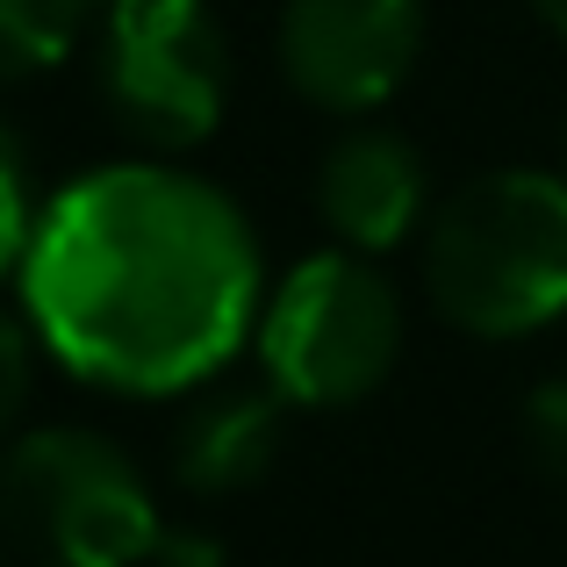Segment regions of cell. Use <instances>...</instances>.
I'll list each match as a JSON object with an SVG mask.
<instances>
[{
	"label": "cell",
	"instance_id": "14",
	"mask_svg": "<svg viewBox=\"0 0 567 567\" xmlns=\"http://www.w3.org/2000/svg\"><path fill=\"white\" fill-rule=\"evenodd\" d=\"M532 8H539L546 29H560V37H567V0H532Z\"/></svg>",
	"mask_w": 567,
	"mask_h": 567
},
{
	"label": "cell",
	"instance_id": "11",
	"mask_svg": "<svg viewBox=\"0 0 567 567\" xmlns=\"http://www.w3.org/2000/svg\"><path fill=\"white\" fill-rule=\"evenodd\" d=\"M29 388H37V331H29V317L0 309V439H14Z\"/></svg>",
	"mask_w": 567,
	"mask_h": 567
},
{
	"label": "cell",
	"instance_id": "3",
	"mask_svg": "<svg viewBox=\"0 0 567 567\" xmlns=\"http://www.w3.org/2000/svg\"><path fill=\"white\" fill-rule=\"evenodd\" d=\"M259 374L288 410H352L402 360V295L367 251H309L251 323Z\"/></svg>",
	"mask_w": 567,
	"mask_h": 567
},
{
	"label": "cell",
	"instance_id": "12",
	"mask_svg": "<svg viewBox=\"0 0 567 567\" xmlns=\"http://www.w3.org/2000/svg\"><path fill=\"white\" fill-rule=\"evenodd\" d=\"M525 445L539 460L546 482L567 488V381H539L525 402Z\"/></svg>",
	"mask_w": 567,
	"mask_h": 567
},
{
	"label": "cell",
	"instance_id": "10",
	"mask_svg": "<svg viewBox=\"0 0 567 567\" xmlns=\"http://www.w3.org/2000/svg\"><path fill=\"white\" fill-rule=\"evenodd\" d=\"M37 230V202H29V173H22V144L0 123V274H14Z\"/></svg>",
	"mask_w": 567,
	"mask_h": 567
},
{
	"label": "cell",
	"instance_id": "8",
	"mask_svg": "<svg viewBox=\"0 0 567 567\" xmlns=\"http://www.w3.org/2000/svg\"><path fill=\"white\" fill-rule=\"evenodd\" d=\"M288 402L274 388H208L173 431V482L187 496H237L280 460Z\"/></svg>",
	"mask_w": 567,
	"mask_h": 567
},
{
	"label": "cell",
	"instance_id": "13",
	"mask_svg": "<svg viewBox=\"0 0 567 567\" xmlns=\"http://www.w3.org/2000/svg\"><path fill=\"white\" fill-rule=\"evenodd\" d=\"M144 567H223V539L216 532H194V525H173V532H158Z\"/></svg>",
	"mask_w": 567,
	"mask_h": 567
},
{
	"label": "cell",
	"instance_id": "2",
	"mask_svg": "<svg viewBox=\"0 0 567 567\" xmlns=\"http://www.w3.org/2000/svg\"><path fill=\"white\" fill-rule=\"evenodd\" d=\"M424 288L467 338H532L567 317V173H474L424 223Z\"/></svg>",
	"mask_w": 567,
	"mask_h": 567
},
{
	"label": "cell",
	"instance_id": "9",
	"mask_svg": "<svg viewBox=\"0 0 567 567\" xmlns=\"http://www.w3.org/2000/svg\"><path fill=\"white\" fill-rule=\"evenodd\" d=\"M101 29V0H0V86L37 80Z\"/></svg>",
	"mask_w": 567,
	"mask_h": 567
},
{
	"label": "cell",
	"instance_id": "1",
	"mask_svg": "<svg viewBox=\"0 0 567 567\" xmlns=\"http://www.w3.org/2000/svg\"><path fill=\"white\" fill-rule=\"evenodd\" d=\"M22 317L86 388L187 395L251 346L266 266L245 208L187 166H94L37 208Z\"/></svg>",
	"mask_w": 567,
	"mask_h": 567
},
{
	"label": "cell",
	"instance_id": "5",
	"mask_svg": "<svg viewBox=\"0 0 567 567\" xmlns=\"http://www.w3.org/2000/svg\"><path fill=\"white\" fill-rule=\"evenodd\" d=\"M101 94L152 152H194L230 101V37L208 0H101Z\"/></svg>",
	"mask_w": 567,
	"mask_h": 567
},
{
	"label": "cell",
	"instance_id": "4",
	"mask_svg": "<svg viewBox=\"0 0 567 567\" xmlns=\"http://www.w3.org/2000/svg\"><path fill=\"white\" fill-rule=\"evenodd\" d=\"M0 532L43 567H144L166 517L115 439L43 424L0 453Z\"/></svg>",
	"mask_w": 567,
	"mask_h": 567
},
{
	"label": "cell",
	"instance_id": "7",
	"mask_svg": "<svg viewBox=\"0 0 567 567\" xmlns=\"http://www.w3.org/2000/svg\"><path fill=\"white\" fill-rule=\"evenodd\" d=\"M317 216L331 223L338 245L367 251V259L410 245V237L431 223L424 152H416L402 130H381V123L346 130L317 166Z\"/></svg>",
	"mask_w": 567,
	"mask_h": 567
},
{
	"label": "cell",
	"instance_id": "6",
	"mask_svg": "<svg viewBox=\"0 0 567 567\" xmlns=\"http://www.w3.org/2000/svg\"><path fill=\"white\" fill-rule=\"evenodd\" d=\"M424 58V0H288L280 72L323 115H374Z\"/></svg>",
	"mask_w": 567,
	"mask_h": 567
}]
</instances>
